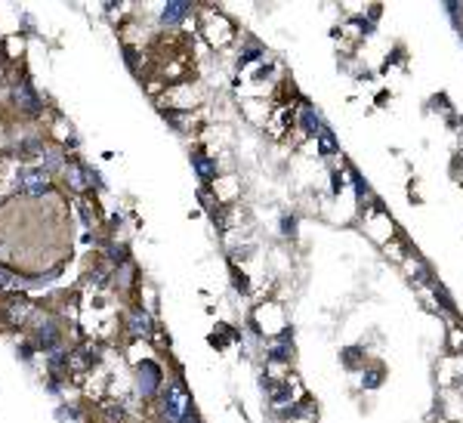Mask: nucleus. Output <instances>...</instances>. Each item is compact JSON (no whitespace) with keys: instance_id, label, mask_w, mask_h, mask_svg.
Wrapping results in <instances>:
<instances>
[{"instance_id":"nucleus-19","label":"nucleus","mask_w":463,"mask_h":423,"mask_svg":"<svg viewBox=\"0 0 463 423\" xmlns=\"http://www.w3.org/2000/svg\"><path fill=\"white\" fill-rule=\"evenodd\" d=\"M25 287H28V281L19 278V275L10 272V269L0 266V293H22Z\"/></svg>"},{"instance_id":"nucleus-22","label":"nucleus","mask_w":463,"mask_h":423,"mask_svg":"<svg viewBox=\"0 0 463 423\" xmlns=\"http://www.w3.org/2000/svg\"><path fill=\"white\" fill-rule=\"evenodd\" d=\"M343 192H346V176H343V170L333 167L331 170V195H343Z\"/></svg>"},{"instance_id":"nucleus-4","label":"nucleus","mask_w":463,"mask_h":423,"mask_svg":"<svg viewBox=\"0 0 463 423\" xmlns=\"http://www.w3.org/2000/svg\"><path fill=\"white\" fill-rule=\"evenodd\" d=\"M324 127L327 124L321 121V112L306 99V96H302V99L296 102V133H300L302 139H312L315 143V136H318Z\"/></svg>"},{"instance_id":"nucleus-1","label":"nucleus","mask_w":463,"mask_h":423,"mask_svg":"<svg viewBox=\"0 0 463 423\" xmlns=\"http://www.w3.org/2000/svg\"><path fill=\"white\" fill-rule=\"evenodd\" d=\"M358 210H361V229H364V235H368L377 247H386L389 241H395V238H399L395 219L386 213V207H383L380 198L368 201V204L358 207Z\"/></svg>"},{"instance_id":"nucleus-9","label":"nucleus","mask_w":463,"mask_h":423,"mask_svg":"<svg viewBox=\"0 0 463 423\" xmlns=\"http://www.w3.org/2000/svg\"><path fill=\"white\" fill-rule=\"evenodd\" d=\"M386 377H389L386 365H383V361H370V365L358 374V386H361L364 392H377L383 383H386Z\"/></svg>"},{"instance_id":"nucleus-12","label":"nucleus","mask_w":463,"mask_h":423,"mask_svg":"<svg viewBox=\"0 0 463 423\" xmlns=\"http://www.w3.org/2000/svg\"><path fill=\"white\" fill-rule=\"evenodd\" d=\"M315 155H321V158L340 155V143H337V136H333L331 127H324V130L315 136ZM340 158H343V155H340Z\"/></svg>"},{"instance_id":"nucleus-2","label":"nucleus","mask_w":463,"mask_h":423,"mask_svg":"<svg viewBox=\"0 0 463 423\" xmlns=\"http://www.w3.org/2000/svg\"><path fill=\"white\" fill-rule=\"evenodd\" d=\"M158 398H161V417L167 423H182L189 414H195V402H191V392L182 377H176L173 383H164Z\"/></svg>"},{"instance_id":"nucleus-13","label":"nucleus","mask_w":463,"mask_h":423,"mask_svg":"<svg viewBox=\"0 0 463 423\" xmlns=\"http://www.w3.org/2000/svg\"><path fill=\"white\" fill-rule=\"evenodd\" d=\"M16 102L25 108V112H31V114H37V112H40V108H43V102L37 99L34 87H31L28 81H22V84H19V87H16Z\"/></svg>"},{"instance_id":"nucleus-11","label":"nucleus","mask_w":463,"mask_h":423,"mask_svg":"<svg viewBox=\"0 0 463 423\" xmlns=\"http://www.w3.org/2000/svg\"><path fill=\"white\" fill-rule=\"evenodd\" d=\"M65 176H68V186H71L74 192H86V189H90V170H86L84 164L68 161L65 164Z\"/></svg>"},{"instance_id":"nucleus-10","label":"nucleus","mask_w":463,"mask_h":423,"mask_svg":"<svg viewBox=\"0 0 463 423\" xmlns=\"http://www.w3.org/2000/svg\"><path fill=\"white\" fill-rule=\"evenodd\" d=\"M189 13H191V3H185V0H170V3H164V10H161V22H164V25H179V22H185Z\"/></svg>"},{"instance_id":"nucleus-23","label":"nucleus","mask_w":463,"mask_h":423,"mask_svg":"<svg viewBox=\"0 0 463 423\" xmlns=\"http://www.w3.org/2000/svg\"><path fill=\"white\" fill-rule=\"evenodd\" d=\"M232 278H235V285H238L241 293H250V278H247L244 272H238V266H235V263H232Z\"/></svg>"},{"instance_id":"nucleus-17","label":"nucleus","mask_w":463,"mask_h":423,"mask_svg":"<svg viewBox=\"0 0 463 423\" xmlns=\"http://www.w3.org/2000/svg\"><path fill=\"white\" fill-rule=\"evenodd\" d=\"M442 343H444V352H448V355H460V359H463V322L448 324Z\"/></svg>"},{"instance_id":"nucleus-3","label":"nucleus","mask_w":463,"mask_h":423,"mask_svg":"<svg viewBox=\"0 0 463 423\" xmlns=\"http://www.w3.org/2000/svg\"><path fill=\"white\" fill-rule=\"evenodd\" d=\"M136 380H139V396L142 398H154L164 389V367L154 359H145L136 365Z\"/></svg>"},{"instance_id":"nucleus-15","label":"nucleus","mask_w":463,"mask_h":423,"mask_svg":"<svg viewBox=\"0 0 463 423\" xmlns=\"http://www.w3.org/2000/svg\"><path fill=\"white\" fill-rule=\"evenodd\" d=\"M31 312H34V306L28 303V300H10V303H6V322L10 324H25L31 318Z\"/></svg>"},{"instance_id":"nucleus-6","label":"nucleus","mask_w":463,"mask_h":423,"mask_svg":"<svg viewBox=\"0 0 463 423\" xmlns=\"http://www.w3.org/2000/svg\"><path fill=\"white\" fill-rule=\"evenodd\" d=\"M340 365H343V371H349V374H361L364 367L370 365L368 346H364V343H349V346H343L340 349Z\"/></svg>"},{"instance_id":"nucleus-21","label":"nucleus","mask_w":463,"mask_h":423,"mask_svg":"<svg viewBox=\"0 0 463 423\" xmlns=\"http://www.w3.org/2000/svg\"><path fill=\"white\" fill-rule=\"evenodd\" d=\"M93 359H96V355H93L90 349H78V352L68 355V367H74V371H84V367L93 365Z\"/></svg>"},{"instance_id":"nucleus-20","label":"nucleus","mask_w":463,"mask_h":423,"mask_svg":"<svg viewBox=\"0 0 463 423\" xmlns=\"http://www.w3.org/2000/svg\"><path fill=\"white\" fill-rule=\"evenodd\" d=\"M278 229H281V235L287 238V241H294V238L300 235V213H294V210L281 213V219H278Z\"/></svg>"},{"instance_id":"nucleus-25","label":"nucleus","mask_w":463,"mask_h":423,"mask_svg":"<svg viewBox=\"0 0 463 423\" xmlns=\"http://www.w3.org/2000/svg\"><path fill=\"white\" fill-rule=\"evenodd\" d=\"M460 40H463V32H460Z\"/></svg>"},{"instance_id":"nucleus-7","label":"nucleus","mask_w":463,"mask_h":423,"mask_svg":"<svg viewBox=\"0 0 463 423\" xmlns=\"http://www.w3.org/2000/svg\"><path fill=\"white\" fill-rule=\"evenodd\" d=\"M127 334L133 337V340H148V337L154 334L152 315H148V312L142 309V306H136V309L127 315Z\"/></svg>"},{"instance_id":"nucleus-5","label":"nucleus","mask_w":463,"mask_h":423,"mask_svg":"<svg viewBox=\"0 0 463 423\" xmlns=\"http://www.w3.org/2000/svg\"><path fill=\"white\" fill-rule=\"evenodd\" d=\"M19 192L28 198H40L49 192V170L47 167H25L19 173Z\"/></svg>"},{"instance_id":"nucleus-14","label":"nucleus","mask_w":463,"mask_h":423,"mask_svg":"<svg viewBox=\"0 0 463 423\" xmlns=\"http://www.w3.org/2000/svg\"><path fill=\"white\" fill-rule=\"evenodd\" d=\"M346 173H349V182H352V189H355V201H358V207H364L368 201H374V198H377V195L370 192V182L364 180V176L358 173L355 167H349Z\"/></svg>"},{"instance_id":"nucleus-18","label":"nucleus","mask_w":463,"mask_h":423,"mask_svg":"<svg viewBox=\"0 0 463 423\" xmlns=\"http://www.w3.org/2000/svg\"><path fill=\"white\" fill-rule=\"evenodd\" d=\"M263 59H265V47L263 44H257V40H247V47H244V50H241V56H238V65H241V69H247V65H253V62H263Z\"/></svg>"},{"instance_id":"nucleus-26","label":"nucleus","mask_w":463,"mask_h":423,"mask_svg":"<svg viewBox=\"0 0 463 423\" xmlns=\"http://www.w3.org/2000/svg\"><path fill=\"white\" fill-rule=\"evenodd\" d=\"M460 389H463V386H460Z\"/></svg>"},{"instance_id":"nucleus-16","label":"nucleus","mask_w":463,"mask_h":423,"mask_svg":"<svg viewBox=\"0 0 463 423\" xmlns=\"http://www.w3.org/2000/svg\"><path fill=\"white\" fill-rule=\"evenodd\" d=\"M37 346L40 349H53L56 343H59V328H56V322L53 318H43L40 324H37Z\"/></svg>"},{"instance_id":"nucleus-24","label":"nucleus","mask_w":463,"mask_h":423,"mask_svg":"<svg viewBox=\"0 0 463 423\" xmlns=\"http://www.w3.org/2000/svg\"><path fill=\"white\" fill-rule=\"evenodd\" d=\"M105 417H108V423H121L123 420V404H105Z\"/></svg>"},{"instance_id":"nucleus-8","label":"nucleus","mask_w":463,"mask_h":423,"mask_svg":"<svg viewBox=\"0 0 463 423\" xmlns=\"http://www.w3.org/2000/svg\"><path fill=\"white\" fill-rule=\"evenodd\" d=\"M191 167H195L198 180H201L204 186H210V182L219 180V167H216V161L207 155V152H201V149L191 152Z\"/></svg>"}]
</instances>
